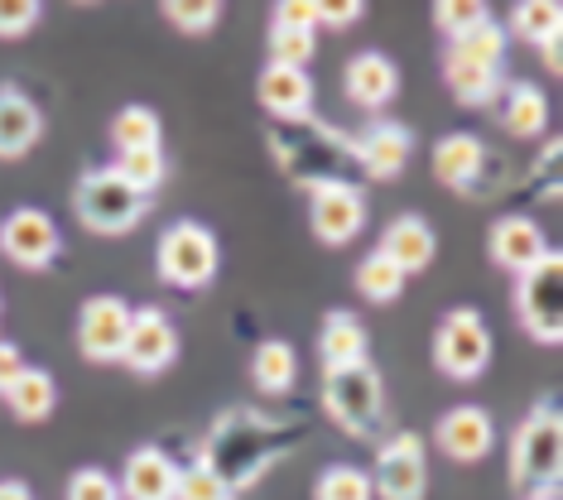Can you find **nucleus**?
Here are the masks:
<instances>
[{
    "label": "nucleus",
    "instance_id": "412c9836",
    "mask_svg": "<svg viewBox=\"0 0 563 500\" xmlns=\"http://www.w3.org/2000/svg\"><path fill=\"white\" fill-rule=\"evenodd\" d=\"M121 500H174L178 491V462L164 453V447L145 443L125 457L121 467Z\"/></svg>",
    "mask_w": 563,
    "mask_h": 500
},
{
    "label": "nucleus",
    "instance_id": "b1692460",
    "mask_svg": "<svg viewBox=\"0 0 563 500\" xmlns=\"http://www.w3.org/2000/svg\"><path fill=\"white\" fill-rule=\"evenodd\" d=\"M371 337L366 327L356 323L352 313H342V308H332L323 318V327H318V356H323V370H342V366H362L371 362Z\"/></svg>",
    "mask_w": 563,
    "mask_h": 500
},
{
    "label": "nucleus",
    "instance_id": "393cba45",
    "mask_svg": "<svg viewBox=\"0 0 563 500\" xmlns=\"http://www.w3.org/2000/svg\"><path fill=\"white\" fill-rule=\"evenodd\" d=\"M294 380H299V352L285 337H265L251 356V385L261 395H271V400H279V395L294 390Z\"/></svg>",
    "mask_w": 563,
    "mask_h": 500
},
{
    "label": "nucleus",
    "instance_id": "f704fd0d",
    "mask_svg": "<svg viewBox=\"0 0 563 500\" xmlns=\"http://www.w3.org/2000/svg\"><path fill=\"white\" fill-rule=\"evenodd\" d=\"M506 30L496 20H486L482 30H472V34H463V38H453V54H463V58H477V63H492V68H501L506 63Z\"/></svg>",
    "mask_w": 563,
    "mask_h": 500
},
{
    "label": "nucleus",
    "instance_id": "473e14b6",
    "mask_svg": "<svg viewBox=\"0 0 563 500\" xmlns=\"http://www.w3.org/2000/svg\"><path fill=\"white\" fill-rule=\"evenodd\" d=\"M486 20H492V10H486L482 0H439V5H433V24H439V34L448 44L472 34V30H482Z\"/></svg>",
    "mask_w": 563,
    "mask_h": 500
},
{
    "label": "nucleus",
    "instance_id": "1a4fd4ad",
    "mask_svg": "<svg viewBox=\"0 0 563 500\" xmlns=\"http://www.w3.org/2000/svg\"><path fill=\"white\" fill-rule=\"evenodd\" d=\"M516 318L540 346L563 342V255L559 251L544 265L516 275Z\"/></svg>",
    "mask_w": 563,
    "mask_h": 500
},
{
    "label": "nucleus",
    "instance_id": "cd10ccee",
    "mask_svg": "<svg viewBox=\"0 0 563 500\" xmlns=\"http://www.w3.org/2000/svg\"><path fill=\"white\" fill-rule=\"evenodd\" d=\"M506 34H516V38H525V44H534V48L559 44L563 38V5L559 0H520V5L510 10Z\"/></svg>",
    "mask_w": 563,
    "mask_h": 500
},
{
    "label": "nucleus",
    "instance_id": "9b49d317",
    "mask_svg": "<svg viewBox=\"0 0 563 500\" xmlns=\"http://www.w3.org/2000/svg\"><path fill=\"white\" fill-rule=\"evenodd\" d=\"M178 362V327L159 303L131 308V327H125L121 346V366L135 376H164Z\"/></svg>",
    "mask_w": 563,
    "mask_h": 500
},
{
    "label": "nucleus",
    "instance_id": "72a5a7b5",
    "mask_svg": "<svg viewBox=\"0 0 563 500\" xmlns=\"http://www.w3.org/2000/svg\"><path fill=\"white\" fill-rule=\"evenodd\" d=\"M164 20L178 34H212L222 24V0H164Z\"/></svg>",
    "mask_w": 563,
    "mask_h": 500
},
{
    "label": "nucleus",
    "instance_id": "a211bd4d",
    "mask_svg": "<svg viewBox=\"0 0 563 500\" xmlns=\"http://www.w3.org/2000/svg\"><path fill=\"white\" fill-rule=\"evenodd\" d=\"M395 92H400V68L376 54V48H362V54L347 58V68H342V97L352 101V107L362 111H386Z\"/></svg>",
    "mask_w": 563,
    "mask_h": 500
},
{
    "label": "nucleus",
    "instance_id": "58836bf2",
    "mask_svg": "<svg viewBox=\"0 0 563 500\" xmlns=\"http://www.w3.org/2000/svg\"><path fill=\"white\" fill-rule=\"evenodd\" d=\"M44 20L40 0H0V38H24Z\"/></svg>",
    "mask_w": 563,
    "mask_h": 500
},
{
    "label": "nucleus",
    "instance_id": "f8f14e48",
    "mask_svg": "<svg viewBox=\"0 0 563 500\" xmlns=\"http://www.w3.org/2000/svg\"><path fill=\"white\" fill-rule=\"evenodd\" d=\"M366 216H371V202L362 184H332L309 192V222L323 246H352L366 231Z\"/></svg>",
    "mask_w": 563,
    "mask_h": 500
},
{
    "label": "nucleus",
    "instance_id": "7ed1b4c3",
    "mask_svg": "<svg viewBox=\"0 0 563 500\" xmlns=\"http://www.w3.org/2000/svg\"><path fill=\"white\" fill-rule=\"evenodd\" d=\"M563 477V419L559 400L549 395L520 419L516 438H510V481L520 496H559Z\"/></svg>",
    "mask_w": 563,
    "mask_h": 500
},
{
    "label": "nucleus",
    "instance_id": "f257e3e1",
    "mask_svg": "<svg viewBox=\"0 0 563 500\" xmlns=\"http://www.w3.org/2000/svg\"><path fill=\"white\" fill-rule=\"evenodd\" d=\"M299 447V429L289 419H275L265 409L236 404L212 419L208 438L198 447V462L212 471L232 496L261 486L271 471Z\"/></svg>",
    "mask_w": 563,
    "mask_h": 500
},
{
    "label": "nucleus",
    "instance_id": "aec40b11",
    "mask_svg": "<svg viewBox=\"0 0 563 500\" xmlns=\"http://www.w3.org/2000/svg\"><path fill=\"white\" fill-rule=\"evenodd\" d=\"M376 251L409 279V275H419V269L433 265V255H439V236H433V226L419 212H400L386 231H380Z\"/></svg>",
    "mask_w": 563,
    "mask_h": 500
},
{
    "label": "nucleus",
    "instance_id": "39448f33",
    "mask_svg": "<svg viewBox=\"0 0 563 500\" xmlns=\"http://www.w3.org/2000/svg\"><path fill=\"white\" fill-rule=\"evenodd\" d=\"M323 409L352 438H371L386 419V380L380 370L362 362V366H342V370H323Z\"/></svg>",
    "mask_w": 563,
    "mask_h": 500
},
{
    "label": "nucleus",
    "instance_id": "c85d7f7f",
    "mask_svg": "<svg viewBox=\"0 0 563 500\" xmlns=\"http://www.w3.org/2000/svg\"><path fill=\"white\" fill-rule=\"evenodd\" d=\"M111 145L121 154L131 149H164V121L150 107H121L111 121Z\"/></svg>",
    "mask_w": 563,
    "mask_h": 500
},
{
    "label": "nucleus",
    "instance_id": "79ce46f5",
    "mask_svg": "<svg viewBox=\"0 0 563 500\" xmlns=\"http://www.w3.org/2000/svg\"><path fill=\"white\" fill-rule=\"evenodd\" d=\"M24 370V356H20V346L15 342H0V395L10 390V380H15Z\"/></svg>",
    "mask_w": 563,
    "mask_h": 500
},
{
    "label": "nucleus",
    "instance_id": "a878e982",
    "mask_svg": "<svg viewBox=\"0 0 563 500\" xmlns=\"http://www.w3.org/2000/svg\"><path fill=\"white\" fill-rule=\"evenodd\" d=\"M0 400L10 404V414H15L20 423H44L48 414L58 409V385L48 370L40 366H24L15 380H10V390L0 395Z\"/></svg>",
    "mask_w": 563,
    "mask_h": 500
},
{
    "label": "nucleus",
    "instance_id": "f03ea898",
    "mask_svg": "<svg viewBox=\"0 0 563 500\" xmlns=\"http://www.w3.org/2000/svg\"><path fill=\"white\" fill-rule=\"evenodd\" d=\"M279 174L294 178L299 188H332V184H362L356 169V149L352 135L338 125L318 121V115H299V121H275L265 131Z\"/></svg>",
    "mask_w": 563,
    "mask_h": 500
},
{
    "label": "nucleus",
    "instance_id": "e433bc0d",
    "mask_svg": "<svg viewBox=\"0 0 563 500\" xmlns=\"http://www.w3.org/2000/svg\"><path fill=\"white\" fill-rule=\"evenodd\" d=\"M63 500H121V486L107 467H78L68 477V491Z\"/></svg>",
    "mask_w": 563,
    "mask_h": 500
},
{
    "label": "nucleus",
    "instance_id": "0eeeda50",
    "mask_svg": "<svg viewBox=\"0 0 563 500\" xmlns=\"http://www.w3.org/2000/svg\"><path fill=\"white\" fill-rule=\"evenodd\" d=\"M429 159H433V178H439L443 188H453L457 198L482 202L506 184V164H496V154L486 149L482 135H472V131L443 135Z\"/></svg>",
    "mask_w": 563,
    "mask_h": 500
},
{
    "label": "nucleus",
    "instance_id": "423d86ee",
    "mask_svg": "<svg viewBox=\"0 0 563 500\" xmlns=\"http://www.w3.org/2000/svg\"><path fill=\"white\" fill-rule=\"evenodd\" d=\"M155 265H159V279L169 289H184V293H198L217 279V265H222V251H217V236L194 216L184 222L164 226L159 246H155Z\"/></svg>",
    "mask_w": 563,
    "mask_h": 500
},
{
    "label": "nucleus",
    "instance_id": "7c9ffc66",
    "mask_svg": "<svg viewBox=\"0 0 563 500\" xmlns=\"http://www.w3.org/2000/svg\"><path fill=\"white\" fill-rule=\"evenodd\" d=\"M313 500H376V491H371V471L352 467V462H332V467L318 471Z\"/></svg>",
    "mask_w": 563,
    "mask_h": 500
},
{
    "label": "nucleus",
    "instance_id": "ea45409f",
    "mask_svg": "<svg viewBox=\"0 0 563 500\" xmlns=\"http://www.w3.org/2000/svg\"><path fill=\"white\" fill-rule=\"evenodd\" d=\"M313 10H318V30H347V24L366 15L362 0H313Z\"/></svg>",
    "mask_w": 563,
    "mask_h": 500
},
{
    "label": "nucleus",
    "instance_id": "a19ab883",
    "mask_svg": "<svg viewBox=\"0 0 563 500\" xmlns=\"http://www.w3.org/2000/svg\"><path fill=\"white\" fill-rule=\"evenodd\" d=\"M271 24H275V30H303V34H318V10H313V0H279Z\"/></svg>",
    "mask_w": 563,
    "mask_h": 500
},
{
    "label": "nucleus",
    "instance_id": "2f4dec72",
    "mask_svg": "<svg viewBox=\"0 0 563 500\" xmlns=\"http://www.w3.org/2000/svg\"><path fill=\"white\" fill-rule=\"evenodd\" d=\"M111 169H117L125 184L140 192V198H150V192H159L164 174H169V164H164V149H131V154H121Z\"/></svg>",
    "mask_w": 563,
    "mask_h": 500
},
{
    "label": "nucleus",
    "instance_id": "5701e85b",
    "mask_svg": "<svg viewBox=\"0 0 563 500\" xmlns=\"http://www.w3.org/2000/svg\"><path fill=\"white\" fill-rule=\"evenodd\" d=\"M443 82L463 107H477V111L501 97V68L463 58V54H453V48H443Z\"/></svg>",
    "mask_w": 563,
    "mask_h": 500
},
{
    "label": "nucleus",
    "instance_id": "20e7f679",
    "mask_svg": "<svg viewBox=\"0 0 563 500\" xmlns=\"http://www.w3.org/2000/svg\"><path fill=\"white\" fill-rule=\"evenodd\" d=\"M150 202L155 198H140V192L125 184V178L111 169H87L73 188V216L92 231V236H125L150 216Z\"/></svg>",
    "mask_w": 563,
    "mask_h": 500
},
{
    "label": "nucleus",
    "instance_id": "dca6fc26",
    "mask_svg": "<svg viewBox=\"0 0 563 500\" xmlns=\"http://www.w3.org/2000/svg\"><path fill=\"white\" fill-rule=\"evenodd\" d=\"M486 255H492L496 269H506V275H525V269L544 265L554 246H549L544 226L534 222V216L525 212H510V216H496L492 231H486Z\"/></svg>",
    "mask_w": 563,
    "mask_h": 500
},
{
    "label": "nucleus",
    "instance_id": "6ab92c4d",
    "mask_svg": "<svg viewBox=\"0 0 563 500\" xmlns=\"http://www.w3.org/2000/svg\"><path fill=\"white\" fill-rule=\"evenodd\" d=\"M44 140V111L24 87L0 82V159H24Z\"/></svg>",
    "mask_w": 563,
    "mask_h": 500
},
{
    "label": "nucleus",
    "instance_id": "2eb2a0df",
    "mask_svg": "<svg viewBox=\"0 0 563 500\" xmlns=\"http://www.w3.org/2000/svg\"><path fill=\"white\" fill-rule=\"evenodd\" d=\"M433 447H439L448 462H457V467L486 462L496 453V419L486 414L482 404H453L433 423Z\"/></svg>",
    "mask_w": 563,
    "mask_h": 500
},
{
    "label": "nucleus",
    "instance_id": "37998d69",
    "mask_svg": "<svg viewBox=\"0 0 563 500\" xmlns=\"http://www.w3.org/2000/svg\"><path fill=\"white\" fill-rule=\"evenodd\" d=\"M0 500H34V491L20 477H0Z\"/></svg>",
    "mask_w": 563,
    "mask_h": 500
},
{
    "label": "nucleus",
    "instance_id": "a18cd8bd",
    "mask_svg": "<svg viewBox=\"0 0 563 500\" xmlns=\"http://www.w3.org/2000/svg\"><path fill=\"white\" fill-rule=\"evenodd\" d=\"M520 500H559V496H520Z\"/></svg>",
    "mask_w": 563,
    "mask_h": 500
},
{
    "label": "nucleus",
    "instance_id": "6e6552de",
    "mask_svg": "<svg viewBox=\"0 0 563 500\" xmlns=\"http://www.w3.org/2000/svg\"><path fill=\"white\" fill-rule=\"evenodd\" d=\"M433 366L457 385L486 376V366H492V327H486L477 308H453L439 323V332H433Z\"/></svg>",
    "mask_w": 563,
    "mask_h": 500
},
{
    "label": "nucleus",
    "instance_id": "4c0bfd02",
    "mask_svg": "<svg viewBox=\"0 0 563 500\" xmlns=\"http://www.w3.org/2000/svg\"><path fill=\"white\" fill-rule=\"evenodd\" d=\"M174 500H236V496L227 491V486L194 457V467H178V491H174Z\"/></svg>",
    "mask_w": 563,
    "mask_h": 500
},
{
    "label": "nucleus",
    "instance_id": "c756f323",
    "mask_svg": "<svg viewBox=\"0 0 563 500\" xmlns=\"http://www.w3.org/2000/svg\"><path fill=\"white\" fill-rule=\"evenodd\" d=\"M352 279H356V293H362L366 303H380V308L395 303V299L405 293V275H400V269H395L380 251L362 255V260H356V275H352Z\"/></svg>",
    "mask_w": 563,
    "mask_h": 500
},
{
    "label": "nucleus",
    "instance_id": "bb28decb",
    "mask_svg": "<svg viewBox=\"0 0 563 500\" xmlns=\"http://www.w3.org/2000/svg\"><path fill=\"white\" fill-rule=\"evenodd\" d=\"M501 125L516 140H540L549 131V97L534 82H510L506 87V107H501Z\"/></svg>",
    "mask_w": 563,
    "mask_h": 500
},
{
    "label": "nucleus",
    "instance_id": "4468645a",
    "mask_svg": "<svg viewBox=\"0 0 563 500\" xmlns=\"http://www.w3.org/2000/svg\"><path fill=\"white\" fill-rule=\"evenodd\" d=\"M125 327H131V303L121 293H92L78 308V352L97 366L121 362Z\"/></svg>",
    "mask_w": 563,
    "mask_h": 500
},
{
    "label": "nucleus",
    "instance_id": "f3484780",
    "mask_svg": "<svg viewBox=\"0 0 563 500\" xmlns=\"http://www.w3.org/2000/svg\"><path fill=\"white\" fill-rule=\"evenodd\" d=\"M352 149H356V169L366 178H376V184H390V178L405 174L409 154H415V131L400 121H366L362 131L352 135Z\"/></svg>",
    "mask_w": 563,
    "mask_h": 500
},
{
    "label": "nucleus",
    "instance_id": "49530a36",
    "mask_svg": "<svg viewBox=\"0 0 563 500\" xmlns=\"http://www.w3.org/2000/svg\"><path fill=\"white\" fill-rule=\"evenodd\" d=\"M0 308H5V303H0Z\"/></svg>",
    "mask_w": 563,
    "mask_h": 500
},
{
    "label": "nucleus",
    "instance_id": "4be33fe9",
    "mask_svg": "<svg viewBox=\"0 0 563 500\" xmlns=\"http://www.w3.org/2000/svg\"><path fill=\"white\" fill-rule=\"evenodd\" d=\"M255 101H261L275 121H299V115H313V77H309V68L265 63L261 82H255Z\"/></svg>",
    "mask_w": 563,
    "mask_h": 500
},
{
    "label": "nucleus",
    "instance_id": "ddd939ff",
    "mask_svg": "<svg viewBox=\"0 0 563 500\" xmlns=\"http://www.w3.org/2000/svg\"><path fill=\"white\" fill-rule=\"evenodd\" d=\"M63 251L58 222L44 208H15L0 222V255L20 269H48Z\"/></svg>",
    "mask_w": 563,
    "mask_h": 500
},
{
    "label": "nucleus",
    "instance_id": "9d476101",
    "mask_svg": "<svg viewBox=\"0 0 563 500\" xmlns=\"http://www.w3.org/2000/svg\"><path fill=\"white\" fill-rule=\"evenodd\" d=\"M376 500H424L429 496V453L419 433H390L376 447V471H371Z\"/></svg>",
    "mask_w": 563,
    "mask_h": 500
},
{
    "label": "nucleus",
    "instance_id": "c03bdc74",
    "mask_svg": "<svg viewBox=\"0 0 563 500\" xmlns=\"http://www.w3.org/2000/svg\"><path fill=\"white\" fill-rule=\"evenodd\" d=\"M540 54H544V68H549V77H559V73H563V54H559V44L540 48Z\"/></svg>",
    "mask_w": 563,
    "mask_h": 500
},
{
    "label": "nucleus",
    "instance_id": "c9c22d12",
    "mask_svg": "<svg viewBox=\"0 0 563 500\" xmlns=\"http://www.w3.org/2000/svg\"><path fill=\"white\" fill-rule=\"evenodd\" d=\"M313 48H318V34L275 30V24H271V63H285V68H309Z\"/></svg>",
    "mask_w": 563,
    "mask_h": 500
}]
</instances>
